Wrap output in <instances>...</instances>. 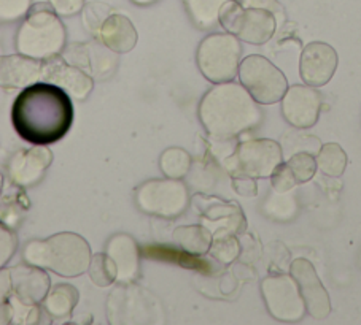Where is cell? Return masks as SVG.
Instances as JSON below:
<instances>
[{
  "mask_svg": "<svg viewBox=\"0 0 361 325\" xmlns=\"http://www.w3.org/2000/svg\"><path fill=\"white\" fill-rule=\"evenodd\" d=\"M72 122V97L47 81L24 87L11 106V124L16 134L34 146H47L64 139Z\"/></svg>",
  "mask_w": 361,
  "mask_h": 325,
  "instance_id": "obj_1",
  "label": "cell"
},
{
  "mask_svg": "<svg viewBox=\"0 0 361 325\" xmlns=\"http://www.w3.org/2000/svg\"><path fill=\"white\" fill-rule=\"evenodd\" d=\"M259 103L244 86L228 81L215 84L199 103V120L212 139L225 141L258 127L263 121Z\"/></svg>",
  "mask_w": 361,
  "mask_h": 325,
  "instance_id": "obj_2",
  "label": "cell"
},
{
  "mask_svg": "<svg viewBox=\"0 0 361 325\" xmlns=\"http://www.w3.org/2000/svg\"><path fill=\"white\" fill-rule=\"evenodd\" d=\"M27 264L51 270L64 278H77L88 272L92 254L90 243L72 232H61L47 240L29 241L23 253Z\"/></svg>",
  "mask_w": 361,
  "mask_h": 325,
  "instance_id": "obj_3",
  "label": "cell"
},
{
  "mask_svg": "<svg viewBox=\"0 0 361 325\" xmlns=\"http://www.w3.org/2000/svg\"><path fill=\"white\" fill-rule=\"evenodd\" d=\"M66 48V27L51 4H35L16 34L18 53L47 60Z\"/></svg>",
  "mask_w": 361,
  "mask_h": 325,
  "instance_id": "obj_4",
  "label": "cell"
},
{
  "mask_svg": "<svg viewBox=\"0 0 361 325\" xmlns=\"http://www.w3.org/2000/svg\"><path fill=\"white\" fill-rule=\"evenodd\" d=\"M107 317L115 325L163 324L164 310L152 292L134 283L120 284L107 298Z\"/></svg>",
  "mask_w": 361,
  "mask_h": 325,
  "instance_id": "obj_5",
  "label": "cell"
},
{
  "mask_svg": "<svg viewBox=\"0 0 361 325\" xmlns=\"http://www.w3.org/2000/svg\"><path fill=\"white\" fill-rule=\"evenodd\" d=\"M242 45L233 34H210L199 43L196 62L205 79L220 84L233 81L239 73Z\"/></svg>",
  "mask_w": 361,
  "mask_h": 325,
  "instance_id": "obj_6",
  "label": "cell"
},
{
  "mask_svg": "<svg viewBox=\"0 0 361 325\" xmlns=\"http://www.w3.org/2000/svg\"><path fill=\"white\" fill-rule=\"evenodd\" d=\"M220 26L250 45H264L277 29V16L269 10L244 7L239 0H228L220 10Z\"/></svg>",
  "mask_w": 361,
  "mask_h": 325,
  "instance_id": "obj_7",
  "label": "cell"
},
{
  "mask_svg": "<svg viewBox=\"0 0 361 325\" xmlns=\"http://www.w3.org/2000/svg\"><path fill=\"white\" fill-rule=\"evenodd\" d=\"M283 162L282 146L271 139L242 141L223 162L231 177H252L255 179L271 178L274 170Z\"/></svg>",
  "mask_w": 361,
  "mask_h": 325,
  "instance_id": "obj_8",
  "label": "cell"
},
{
  "mask_svg": "<svg viewBox=\"0 0 361 325\" xmlns=\"http://www.w3.org/2000/svg\"><path fill=\"white\" fill-rule=\"evenodd\" d=\"M134 200L145 215L176 219L188 208L190 193L188 187L180 179H152L137 187Z\"/></svg>",
  "mask_w": 361,
  "mask_h": 325,
  "instance_id": "obj_9",
  "label": "cell"
},
{
  "mask_svg": "<svg viewBox=\"0 0 361 325\" xmlns=\"http://www.w3.org/2000/svg\"><path fill=\"white\" fill-rule=\"evenodd\" d=\"M239 79L259 105L282 102L285 92L290 87L283 72L259 54H250L242 59Z\"/></svg>",
  "mask_w": 361,
  "mask_h": 325,
  "instance_id": "obj_10",
  "label": "cell"
},
{
  "mask_svg": "<svg viewBox=\"0 0 361 325\" xmlns=\"http://www.w3.org/2000/svg\"><path fill=\"white\" fill-rule=\"evenodd\" d=\"M261 293L269 314L282 322H298L306 316V302L300 286L290 274H269L261 281Z\"/></svg>",
  "mask_w": 361,
  "mask_h": 325,
  "instance_id": "obj_11",
  "label": "cell"
},
{
  "mask_svg": "<svg viewBox=\"0 0 361 325\" xmlns=\"http://www.w3.org/2000/svg\"><path fill=\"white\" fill-rule=\"evenodd\" d=\"M322 96L317 87L309 84L290 86L282 98L285 121L296 129H310L319 121Z\"/></svg>",
  "mask_w": 361,
  "mask_h": 325,
  "instance_id": "obj_12",
  "label": "cell"
},
{
  "mask_svg": "<svg viewBox=\"0 0 361 325\" xmlns=\"http://www.w3.org/2000/svg\"><path fill=\"white\" fill-rule=\"evenodd\" d=\"M42 81L59 86L75 100H85L94 89V79L83 68L67 62L62 54L43 60Z\"/></svg>",
  "mask_w": 361,
  "mask_h": 325,
  "instance_id": "obj_13",
  "label": "cell"
},
{
  "mask_svg": "<svg viewBox=\"0 0 361 325\" xmlns=\"http://www.w3.org/2000/svg\"><path fill=\"white\" fill-rule=\"evenodd\" d=\"M51 162L53 153L45 146L35 145V148L21 149L11 155L7 164V174L11 184L21 189L34 187L45 177Z\"/></svg>",
  "mask_w": 361,
  "mask_h": 325,
  "instance_id": "obj_14",
  "label": "cell"
},
{
  "mask_svg": "<svg viewBox=\"0 0 361 325\" xmlns=\"http://www.w3.org/2000/svg\"><path fill=\"white\" fill-rule=\"evenodd\" d=\"M290 273L300 286L309 314L319 321L326 319L331 312V300H329V293L322 284L314 265L307 259H296L291 262Z\"/></svg>",
  "mask_w": 361,
  "mask_h": 325,
  "instance_id": "obj_15",
  "label": "cell"
},
{
  "mask_svg": "<svg viewBox=\"0 0 361 325\" xmlns=\"http://www.w3.org/2000/svg\"><path fill=\"white\" fill-rule=\"evenodd\" d=\"M338 53L323 42H312L304 46L300 58V75L304 84L322 87L328 84L338 68Z\"/></svg>",
  "mask_w": 361,
  "mask_h": 325,
  "instance_id": "obj_16",
  "label": "cell"
},
{
  "mask_svg": "<svg viewBox=\"0 0 361 325\" xmlns=\"http://www.w3.org/2000/svg\"><path fill=\"white\" fill-rule=\"evenodd\" d=\"M11 278V293L30 305H40L51 287L45 268L32 264H21L8 268Z\"/></svg>",
  "mask_w": 361,
  "mask_h": 325,
  "instance_id": "obj_17",
  "label": "cell"
},
{
  "mask_svg": "<svg viewBox=\"0 0 361 325\" xmlns=\"http://www.w3.org/2000/svg\"><path fill=\"white\" fill-rule=\"evenodd\" d=\"M192 206L197 210L199 215L207 217L209 221H220V229L215 232H231L234 235H240L247 229L245 216L238 203L197 193L192 198Z\"/></svg>",
  "mask_w": 361,
  "mask_h": 325,
  "instance_id": "obj_18",
  "label": "cell"
},
{
  "mask_svg": "<svg viewBox=\"0 0 361 325\" xmlns=\"http://www.w3.org/2000/svg\"><path fill=\"white\" fill-rule=\"evenodd\" d=\"M43 78V60L26 54L2 56L0 59V83L4 89H24Z\"/></svg>",
  "mask_w": 361,
  "mask_h": 325,
  "instance_id": "obj_19",
  "label": "cell"
},
{
  "mask_svg": "<svg viewBox=\"0 0 361 325\" xmlns=\"http://www.w3.org/2000/svg\"><path fill=\"white\" fill-rule=\"evenodd\" d=\"M107 253L118 268V284H130L140 273V249L133 236L118 234L107 243Z\"/></svg>",
  "mask_w": 361,
  "mask_h": 325,
  "instance_id": "obj_20",
  "label": "cell"
},
{
  "mask_svg": "<svg viewBox=\"0 0 361 325\" xmlns=\"http://www.w3.org/2000/svg\"><path fill=\"white\" fill-rule=\"evenodd\" d=\"M99 39H101L111 51L123 54L129 53L130 49L135 48L137 40H139V34H137L135 26L128 16L114 13L104 23L101 34H99Z\"/></svg>",
  "mask_w": 361,
  "mask_h": 325,
  "instance_id": "obj_21",
  "label": "cell"
},
{
  "mask_svg": "<svg viewBox=\"0 0 361 325\" xmlns=\"http://www.w3.org/2000/svg\"><path fill=\"white\" fill-rule=\"evenodd\" d=\"M143 257L167 262V264H176L188 270H195L202 274H209L214 272V267L209 260L202 259V255H196L192 253H188L186 249L166 245H152V246H143L140 249Z\"/></svg>",
  "mask_w": 361,
  "mask_h": 325,
  "instance_id": "obj_22",
  "label": "cell"
},
{
  "mask_svg": "<svg viewBox=\"0 0 361 325\" xmlns=\"http://www.w3.org/2000/svg\"><path fill=\"white\" fill-rule=\"evenodd\" d=\"M115 51L105 45V43L99 39L85 43V67L83 70L88 72L91 77L97 79L107 78L115 72L118 58Z\"/></svg>",
  "mask_w": 361,
  "mask_h": 325,
  "instance_id": "obj_23",
  "label": "cell"
},
{
  "mask_svg": "<svg viewBox=\"0 0 361 325\" xmlns=\"http://www.w3.org/2000/svg\"><path fill=\"white\" fill-rule=\"evenodd\" d=\"M80 293L72 284H58L49 289L48 295L42 302L43 311L53 319H66L78 305Z\"/></svg>",
  "mask_w": 361,
  "mask_h": 325,
  "instance_id": "obj_24",
  "label": "cell"
},
{
  "mask_svg": "<svg viewBox=\"0 0 361 325\" xmlns=\"http://www.w3.org/2000/svg\"><path fill=\"white\" fill-rule=\"evenodd\" d=\"M173 241L180 248L196 255H205L210 251L214 234L204 226H183L173 230Z\"/></svg>",
  "mask_w": 361,
  "mask_h": 325,
  "instance_id": "obj_25",
  "label": "cell"
},
{
  "mask_svg": "<svg viewBox=\"0 0 361 325\" xmlns=\"http://www.w3.org/2000/svg\"><path fill=\"white\" fill-rule=\"evenodd\" d=\"M317 165H319V170L326 174L329 178H339L344 174L348 158L344 148L338 143H326V145H322L319 153L315 155Z\"/></svg>",
  "mask_w": 361,
  "mask_h": 325,
  "instance_id": "obj_26",
  "label": "cell"
},
{
  "mask_svg": "<svg viewBox=\"0 0 361 325\" xmlns=\"http://www.w3.org/2000/svg\"><path fill=\"white\" fill-rule=\"evenodd\" d=\"M228 0H185V7L196 26L207 29L219 23L220 10Z\"/></svg>",
  "mask_w": 361,
  "mask_h": 325,
  "instance_id": "obj_27",
  "label": "cell"
},
{
  "mask_svg": "<svg viewBox=\"0 0 361 325\" xmlns=\"http://www.w3.org/2000/svg\"><path fill=\"white\" fill-rule=\"evenodd\" d=\"M191 164V155L182 148H167L159 158V168L167 178H185L190 173Z\"/></svg>",
  "mask_w": 361,
  "mask_h": 325,
  "instance_id": "obj_28",
  "label": "cell"
},
{
  "mask_svg": "<svg viewBox=\"0 0 361 325\" xmlns=\"http://www.w3.org/2000/svg\"><path fill=\"white\" fill-rule=\"evenodd\" d=\"M240 243L238 235L231 232H215L210 246V254L221 265H229L240 255Z\"/></svg>",
  "mask_w": 361,
  "mask_h": 325,
  "instance_id": "obj_29",
  "label": "cell"
},
{
  "mask_svg": "<svg viewBox=\"0 0 361 325\" xmlns=\"http://www.w3.org/2000/svg\"><path fill=\"white\" fill-rule=\"evenodd\" d=\"M88 274L97 287H109L118 281V268L107 253L94 254L91 259Z\"/></svg>",
  "mask_w": 361,
  "mask_h": 325,
  "instance_id": "obj_30",
  "label": "cell"
},
{
  "mask_svg": "<svg viewBox=\"0 0 361 325\" xmlns=\"http://www.w3.org/2000/svg\"><path fill=\"white\" fill-rule=\"evenodd\" d=\"M114 15V8L104 2H90L83 8V26L91 35L99 37L104 23Z\"/></svg>",
  "mask_w": 361,
  "mask_h": 325,
  "instance_id": "obj_31",
  "label": "cell"
},
{
  "mask_svg": "<svg viewBox=\"0 0 361 325\" xmlns=\"http://www.w3.org/2000/svg\"><path fill=\"white\" fill-rule=\"evenodd\" d=\"M290 165L291 172L295 173L298 184H304L315 177L319 165H317V159L312 153L309 151H298L291 158L286 160Z\"/></svg>",
  "mask_w": 361,
  "mask_h": 325,
  "instance_id": "obj_32",
  "label": "cell"
},
{
  "mask_svg": "<svg viewBox=\"0 0 361 325\" xmlns=\"http://www.w3.org/2000/svg\"><path fill=\"white\" fill-rule=\"evenodd\" d=\"M8 303L11 306V324H20V325H26V324H37L40 322V314H42V308L40 305H30L23 302L21 298H18L15 293H11L8 298Z\"/></svg>",
  "mask_w": 361,
  "mask_h": 325,
  "instance_id": "obj_33",
  "label": "cell"
},
{
  "mask_svg": "<svg viewBox=\"0 0 361 325\" xmlns=\"http://www.w3.org/2000/svg\"><path fill=\"white\" fill-rule=\"evenodd\" d=\"M32 0H0V18L4 23H13L29 13Z\"/></svg>",
  "mask_w": 361,
  "mask_h": 325,
  "instance_id": "obj_34",
  "label": "cell"
},
{
  "mask_svg": "<svg viewBox=\"0 0 361 325\" xmlns=\"http://www.w3.org/2000/svg\"><path fill=\"white\" fill-rule=\"evenodd\" d=\"M271 184L272 189L277 193H286L298 186L295 173L291 172V168L286 162H282V164L274 170V173L271 174Z\"/></svg>",
  "mask_w": 361,
  "mask_h": 325,
  "instance_id": "obj_35",
  "label": "cell"
},
{
  "mask_svg": "<svg viewBox=\"0 0 361 325\" xmlns=\"http://www.w3.org/2000/svg\"><path fill=\"white\" fill-rule=\"evenodd\" d=\"M0 249H2V255H0V265L5 267L7 262L13 257V254L16 251V236L11 234L10 227L2 226V230H0Z\"/></svg>",
  "mask_w": 361,
  "mask_h": 325,
  "instance_id": "obj_36",
  "label": "cell"
},
{
  "mask_svg": "<svg viewBox=\"0 0 361 325\" xmlns=\"http://www.w3.org/2000/svg\"><path fill=\"white\" fill-rule=\"evenodd\" d=\"M59 16H73L83 11L85 0H48Z\"/></svg>",
  "mask_w": 361,
  "mask_h": 325,
  "instance_id": "obj_37",
  "label": "cell"
},
{
  "mask_svg": "<svg viewBox=\"0 0 361 325\" xmlns=\"http://www.w3.org/2000/svg\"><path fill=\"white\" fill-rule=\"evenodd\" d=\"M233 187L242 197H255L258 193L257 181L252 177H234Z\"/></svg>",
  "mask_w": 361,
  "mask_h": 325,
  "instance_id": "obj_38",
  "label": "cell"
},
{
  "mask_svg": "<svg viewBox=\"0 0 361 325\" xmlns=\"http://www.w3.org/2000/svg\"><path fill=\"white\" fill-rule=\"evenodd\" d=\"M244 7H253V8H264L272 11L274 15H283L282 5L277 0H239Z\"/></svg>",
  "mask_w": 361,
  "mask_h": 325,
  "instance_id": "obj_39",
  "label": "cell"
},
{
  "mask_svg": "<svg viewBox=\"0 0 361 325\" xmlns=\"http://www.w3.org/2000/svg\"><path fill=\"white\" fill-rule=\"evenodd\" d=\"M134 4H139V5H148V4H152V2H154V0H133Z\"/></svg>",
  "mask_w": 361,
  "mask_h": 325,
  "instance_id": "obj_40",
  "label": "cell"
},
{
  "mask_svg": "<svg viewBox=\"0 0 361 325\" xmlns=\"http://www.w3.org/2000/svg\"><path fill=\"white\" fill-rule=\"evenodd\" d=\"M360 264H361V257H360Z\"/></svg>",
  "mask_w": 361,
  "mask_h": 325,
  "instance_id": "obj_41",
  "label": "cell"
}]
</instances>
